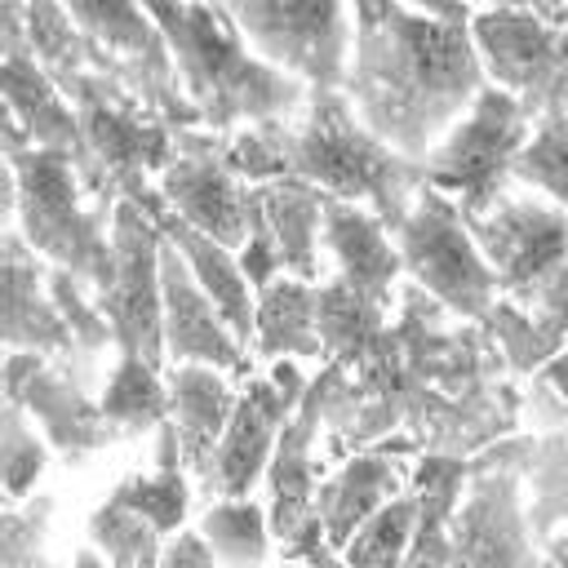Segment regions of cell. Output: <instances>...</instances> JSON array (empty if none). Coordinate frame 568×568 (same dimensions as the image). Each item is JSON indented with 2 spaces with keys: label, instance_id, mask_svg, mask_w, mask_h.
Here are the masks:
<instances>
[{
  "label": "cell",
  "instance_id": "obj_1",
  "mask_svg": "<svg viewBox=\"0 0 568 568\" xmlns=\"http://www.w3.org/2000/svg\"><path fill=\"white\" fill-rule=\"evenodd\" d=\"M359 93L373 129L390 142H422L475 84V53L462 22L386 4L359 22Z\"/></svg>",
  "mask_w": 568,
  "mask_h": 568
},
{
  "label": "cell",
  "instance_id": "obj_2",
  "mask_svg": "<svg viewBox=\"0 0 568 568\" xmlns=\"http://www.w3.org/2000/svg\"><path fill=\"white\" fill-rule=\"evenodd\" d=\"M146 9L164 22L195 93L217 120L257 115L271 111L280 98H288V84L275 80L266 67H257L240 49V36L213 9L186 0H146Z\"/></svg>",
  "mask_w": 568,
  "mask_h": 568
},
{
  "label": "cell",
  "instance_id": "obj_3",
  "mask_svg": "<svg viewBox=\"0 0 568 568\" xmlns=\"http://www.w3.org/2000/svg\"><path fill=\"white\" fill-rule=\"evenodd\" d=\"M280 169H297L346 200H386L399 173L390 151H382L377 138L359 133L355 120L333 102L320 106V115L293 138V151L280 146L271 155L266 173H280Z\"/></svg>",
  "mask_w": 568,
  "mask_h": 568
},
{
  "label": "cell",
  "instance_id": "obj_4",
  "mask_svg": "<svg viewBox=\"0 0 568 568\" xmlns=\"http://www.w3.org/2000/svg\"><path fill=\"white\" fill-rule=\"evenodd\" d=\"M475 44L510 93H524L532 102L568 98V36L555 31L541 13H519V9L479 13Z\"/></svg>",
  "mask_w": 568,
  "mask_h": 568
},
{
  "label": "cell",
  "instance_id": "obj_5",
  "mask_svg": "<svg viewBox=\"0 0 568 568\" xmlns=\"http://www.w3.org/2000/svg\"><path fill=\"white\" fill-rule=\"evenodd\" d=\"M515 151H519V102L493 89V93H479L475 111L435 151L430 173L439 186H453L479 204L497 186L501 169L515 164Z\"/></svg>",
  "mask_w": 568,
  "mask_h": 568
},
{
  "label": "cell",
  "instance_id": "obj_6",
  "mask_svg": "<svg viewBox=\"0 0 568 568\" xmlns=\"http://www.w3.org/2000/svg\"><path fill=\"white\" fill-rule=\"evenodd\" d=\"M240 27L275 62L328 80L342 53L337 0H235Z\"/></svg>",
  "mask_w": 568,
  "mask_h": 568
},
{
  "label": "cell",
  "instance_id": "obj_7",
  "mask_svg": "<svg viewBox=\"0 0 568 568\" xmlns=\"http://www.w3.org/2000/svg\"><path fill=\"white\" fill-rule=\"evenodd\" d=\"M404 248H408L413 271H417L439 297H448V302L462 306V311H479V306H484L493 275H488V266L479 262V253L470 248V240L462 235V226L453 222L448 209L426 204L422 217L408 226Z\"/></svg>",
  "mask_w": 568,
  "mask_h": 568
},
{
  "label": "cell",
  "instance_id": "obj_8",
  "mask_svg": "<svg viewBox=\"0 0 568 568\" xmlns=\"http://www.w3.org/2000/svg\"><path fill=\"white\" fill-rule=\"evenodd\" d=\"M479 240L506 284H528L568 253V222L541 204H510L479 222Z\"/></svg>",
  "mask_w": 568,
  "mask_h": 568
},
{
  "label": "cell",
  "instance_id": "obj_9",
  "mask_svg": "<svg viewBox=\"0 0 568 568\" xmlns=\"http://www.w3.org/2000/svg\"><path fill=\"white\" fill-rule=\"evenodd\" d=\"M22 195H27V222H31V240L40 235L53 253L71 257L80 248H89V231L75 217L71 204V186H67V164L53 155H36L27 160V178H22Z\"/></svg>",
  "mask_w": 568,
  "mask_h": 568
},
{
  "label": "cell",
  "instance_id": "obj_10",
  "mask_svg": "<svg viewBox=\"0 0 568 568\" xmlns=\"http://www.w3.org/2000/svg\"><path fill=\"white\" fill-rule=\"evenodd\" d=\"M280 417V390L275 386H253V395L240 404V413L231 417V430L222 439V457H217V479L226 493H244L248 479L257 475L271 430Z\"/></svg>",
  "mask_w": 568,
  "mask_h": 568
},
{
  "label": "cell",
  "instance_id": "obj_11",
  "mask_svg": "<svg viewBox=\"0 0 568 568\" xmlns=\"http://www.w3.org/2000/svg\"><path fill=\"white\" fill-rule=\"evenodd\" d=\"M169 195L178 200L182 217H186L195 231L213 235L217 244H240V235H244V213H240V200H235L231 182H226L217 169H209V164L173 169Z\"/></svg>",
  "mask_w": 568,
  "mask_h": 568
},
{
  "label": "cell",
  "instance_id": "obj_12",
  "mask_svg": "<svg viewBox=\"0 0 568 568\" xmlns=\"http://www.w3.org/2000/svg\"><path fill=\"white\" fill-rule=\"evenodd\" d=\"M133 209H124L120 217V315H124V333L133 337V346H142L146 359H155V293H151V235L133 226L129 217Z\"/></svg>",
  "mask_w": 568,
  "mask_h": 568
},
{
  "label": "cell",
  "instance_id": "obj_13",
  "mask_svg": "<svg viewBox=\"0 0 568 568\" xmlns=\"http://www.w3.org/2000/svg\"><path fill=\"white\" fill-rule=\"evenodd\" d=\"M89 133L98 142V151L124 169H146L164 155V142L155 129L138 124L133 115L115 111V106H102V102H89Z\"/></svg>",
  "mask_w": 568,
  "mask_h": 568
},
{
  "label": "cell",
  "instance_id": "obj_14",
  "mask_svg": "<svg viewBox=\"0 0 568 568\" xmlns=\"http://www.w3.org/2000/svg\"><path fill=\"white\" fill-rule=\"evenodd\" d=\"M178 395H182V439H186V457L191 466H200V457L213 448L217 430H222V413H226V399H222V386L209 377V373H182L178 377Z\"/></svg>",
  "mask_w": 568,
  "mask_h": 568
},
{
  "label": "cell",
  "instance_id": "obj_15",
  "mask_svg": "<svg viewBox=\"0 0 568 568\" xmlns=\"http://www.w3.org/2000/svg\"><path fill=\"white\" fill-rule=\"evenodd\" d=\"M93 36L124 53H151V22L133 0H62Z\"/></svg>",
  "mask_w": 568,
  "mask_h": 568
},
{
  "label": "cell",
  "instance_id": "obj_16",
  "mask_svg": "<svg viewBox=\"0 0 568 568\" xmlns=\"http://www.w3.org/2000/svg\"><path fill=\"white\" fill-rule=\"evenodd\" d=\"M515 169L532 182H541L550 195L568 204V124H546L519 155Z\"/></svg>",
  "mask_w": 568,
  "mask_h": 568
},
{
  "label": "cell",
  "instance_id": "obj_17",
  "mask_svg": "<svg viewBox=\"0 0 568 568\" xmlns=\"http://www.w3.org/2000/svg\"><path fill=\"white\" fill-rule=\"evenodd\" d=\"M382 484V470H351L337 493H333V506H328V524H333V537H351V524L364 519V510L373 506V493Z\"/></svg>",
  "mask_w": 568,
  "mask_h": 568
},
{
  "label": "cell",
  "instance_id": "obj_18",
  "mask_svg": "<svg viewBox=\"0 0 568 568\" xmlns=\"http://www.w3.org/2000/svg\"><path fill=\"white\" fill-rule=\"evenodd\" d=\"M404 537H408V506H395V510H382L373 519L368 532H359L351 541V559H373V564H386L404 550Z\"/></svg>",
  "mask_w": 568,
  "mask_h": 568
},
{
  "label": "cell",
  "instance_id": "obj_19",
  "mask_svg": "<svg viewBox=\"0 0 568 568\" xmlns=\"http://www.w3.org/2000/svg\"><path fill=\"white\" fill-rule=\"evenodd\" d=\"M209 532H217V541H235L231 555H262V546H257V515L248 506L217 510L209 519Z\"/></svg>",
  "mask_w": 568,
  "mask_h": 568
},
{
  "label": "cell",
  "instance_id": "obj_20",
  "mask_svg": "<svg viewBox=\"0 0 568 568\" xmlns=\"http://www.w3.org/2000/svg\"><path fill=\"white\" fill-rule=\"evenodd\" d=\"M111 408L115 413H129V417H142V413H155V386L151 377L142 373V364H129L115 382V395H111Z\"/></svg>",
  "mask_w": 568,
  "mask_h": 568
},
{
  "label": "cell",
  "instance_id": "obj_21",
  "mask_svg": "<svg viewBox=\"0 0 568 568\" xmlns=\"http://www.w3.org/2000/svg\"><path fill=\"white\" fill-rule=\"evenodd\" d=\"M413 4L417 13H430V18H448V22H466V9L457 0H404Z\"/></svg>",
  "mask_w": 568,
  "mask_h": 568
},
{
  "label": "cell",
  "instance_id": "obj_22",
  "mask_svg": "<svg viewBox=\"0 0 568 568\" xmlns=\"http://www.w3.org/2000/svg\"><path fill=\"white\" fill-rule=\"evenodd\" d=\"M564 4H568V0H537V13H541V18H559Z\"/></svg>",
  "mask_w": 568,
  "mask_h": 568
},
{
  "label": "cell",
  "instance_id": "obj_23",
  "mask_svg": "<svg viewBox=\"0 0 568 568\" xmlns=\"http://www.w3.org/2000/svg\"><path fill=\"white\" fill-rule=\"evenodd\" d=\"M555 22H564V27H568V4H564V13H559V18H555Z\"/></svg>",
  "mask_w": 568,
  "mask_h": 568
}]
</instances>
